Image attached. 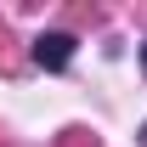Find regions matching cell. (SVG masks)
I'll return each mask as SVG.
<instances>
[{"label":"cell","mask_w":147,"mask_h":147,"mask_svg":"<svg viewBox=\"0 0 147 147\" xmlns=\"http://www.w3.org/2000/svg\"><path fill=\"white\" fill-rule=\"evenodd\" d=\"M34 62H40L45 74H62V68L74 62V34H40V40H34Z\"/></svg>","instance_id":"6da1fadb"},{"label":"cell","mask_w":147,"mask_h":147,"mask_svg":"<svg viewBox=\"0 0 147 147\" xmlns=\"http://www.w3.org/2000/svg\"><path fill=\"white\" fill-rule=\"evenodd\" d=\"M142 68H147V45H142Z\"/></svg>","instance_id":"7a4b0ae2"},{"label":"cell","mask_w":147,"mask_h":147,"mask_svg":"<svg viewBox=\"0 0 147 147\" xmlns=\"http://www.w3.org/2000/svg\"><path fill=\"white\" fill-rule=\"evenodd\" d=\"M142 142H147V130H142Z\"/></svg>","instance_id":"3957f363"}]
</instances>
